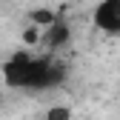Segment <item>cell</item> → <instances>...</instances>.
<instances>
[{"mask_svg":"<svg viewBox=\"0 0 120 120\" xmlns=\"http://www.w3.org/2000/svg\"><path fill=\"white\" fill-rule=\"evenodd\" d=\"M3 83L11 89H32V92H46L63 83L66 69L57 63L52 54H34V52H14L0 66Z\"/></svg>","mask_w":120,"mask_h":120,"instance_id":"6da1fadb","label":"cell"},{"mask_svg":"<svg viewBox=\"0 0 120 120\" xmlns=\"http://www.w3.org/2000/svg\"><path fill=\"white\" fill-rule=\"evenodd\" d=\"M94 26L106 34H120V0H100L94 9Z\"/></svg>","mask_w":120,"mask_h":120,"instance_id":"7a4b0ae2","label":"cell"},{"mask_svg":"<svg viewBox=\"0 0 120 120\" xmlns=\"http://www.w3.org/2000/svg\"><path fill=\"white\" fill-rule=\"evenodd\" d=\"M69 37H71V29H69L66 20H60V17L49 29H43V46H49V49H60L63 43H69Z\"/></svg>","mask_w":120,"mask_h":120,"instance_id":"3957f363","label":"cell"},{"mask_svg":"<svg viewBox=\"0 0 120 120\" xmlns=\"http://www.w3.org/2000/svg\"><path fill=\"white\" fill-rule=\"evenodd\" d=\"M54 20H57V14L52 9H34L32 11V26H37V29H49Z\"/></svg>","mask_w":120,"mask_h":120,"instance_id":"277c9868","label":"cell"},{"mask_svg":"<svg viewBox=\"0 0 120 120\" xmlns=\"http://www.w3.org/2000/svg\"><path fill=\"white\" fill-rule=\"evenodd\" d=\"M46 120H71V109L69 106H52L46 112Z\"/></svg>","mask_w":120,"mask_h":120,"instance_id":"5b68a950","label":"cell"}]
</instances>
